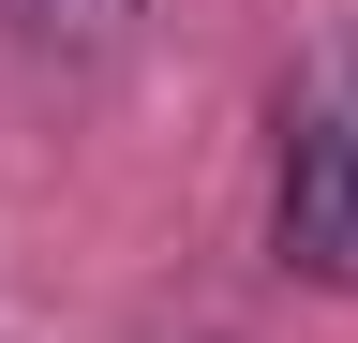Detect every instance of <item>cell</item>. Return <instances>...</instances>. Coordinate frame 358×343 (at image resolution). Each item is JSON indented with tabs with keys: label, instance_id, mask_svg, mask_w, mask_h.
I'll return each mask as SVG.
<instances>
[{
	"label": "cell",
	"instance_id": "1",
	"mask_svg": "<svg viewBox=\"0 0 358 343\" xmlns=\"http://www.w3.org/2000/svg\"><path fill=\"white\" fill-rule=\"evenodd\" d=\"M268 239H284L299 284H358V75L313 90L284 119V194H268Z\"/></svg>",
	"mask_w": 358,
	"mask_h": 343
},
{
	"label": "cell",
	"instance_id": "2",
	"mask_svg": "<svg viewBox=\"0 0 358 343\" xmlns=\"http://www.w3.org/2000/svg\"><path fill=\"white\" fill-rule=\"evenodd\" d=\"M15 15H30V30H60V45H120L134 0H15Z\"/></svg>",
	"mask_w": 358,
	"mask_h": 343
}]
</instances>
